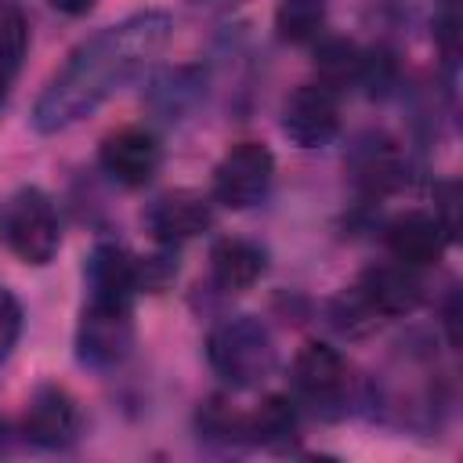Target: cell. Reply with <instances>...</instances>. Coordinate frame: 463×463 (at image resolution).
Wrapping results in <instances>:
<instances>
[{
	"instance_id": "1",
	"label": "cell",
	"mask_w": 463,
	"mask_h": 463,
	"mask_svg": "<svg viewBox=\"0 0 463 463\" xmlns=\"http://www.w3.org/2000/svg\"><path fill=\"white\" fill-rule=\"evenodd\" d=\"M174 22L166 11H137L90 40H83L61 72L43 87L33 105V127L40 134H58L83 116H90L101 101H109L119 87H127L159 51L166 47Z\"/></svg>"
},
{
	"instance_id": "2",
	"label": "cell",
	"mask_w": 463,
	"mask_h": 463,
	"mask_svg": "<svg viewBox=\"0 0 463 463\" xmlns=\"http://www.w3.org/2000/svg\"><path fill=\"white\" fill-rule=\"evenodd\" d=\"M206 358L228 387L250 391V387H260L275 373L279 351H275V340L260 318L235 315V318H224L221 326L210 329Z\"/></svg>"
},
{
	"instance_id": "3",
	"label": "cell",
	"mask_w": 463,
	"mask_h": 463,
	"mask_svg": "<svg viewBox=\"0 0 463 463\" xmlns=\"http://www.w3.org/2000/svg\"><path fill=\"white\" fill-rule=\"evenodd\" d=\"M134 300H116V297H94L80 311L76 326V354L83 365L109 369L127 358L134 344Z\"/></svg>"
},
{
	"instance_id": "4",
	"label": "cell",
	"mask_w": 463,
	"mask_h": 463,
	"mask_svg": "<svg viewBox=\"0 0 463 463\" xmlns=\"http://www.w3.org/2000/svg\"><path fill=\"white\" fill-rule=\"evenodd\" d=\"M4 239L11 246V253L25 264H51V257L58 253V213L51 206V199L40 188H22L14 192V199L7 203L4 213Z\"/></svg>"
},
{
	"instance_id": "5",
	"label": "cell",
	"mask_w": 463,
	"mask_h": 463,
	"mask_svg": "<svg viewBox=\"0 0 463 463\" xmlns=\"http://www.w3.org/2000/svg\"><path fill=\"white\" fill-rule=\"evenodd\" d=\"M275 177V156L260 141H239L213 166V199L228 210L257 206Z\"/></svg>"
},
{
	"instance_id": "6",
	"label": "cell",
	"mask_w": 463,
	"mask_h": 463,
	"mask_svg": "<svg viewBox=\"0 0 463 463\" xmlns=\"http://www.w3.org/2000/svg\"><path fill=\"white\" fill-rule=\"evenodd\" d=\"M293 391L322 416H336L347 398V362L329 344H304L293 358Z\"/></svg>"
},
{
	"instance_id": "7",
	"label": "cell",
	"mask_w": 463,
	"mask_h": 463,
	"mask_svg": "<svg viewBox=\"0 0 463 463\" xmlns=\"http://www.w3.org/2000/svg\"><path fill=\"white\" fill-rule=\"evenodd\" d=\"M340 130V98L326 83L297 87L282 105V134L300 148H322Z\"/></svg>"
},
{
	"instance_id": "8",
	"label": "cell",
	"mask_w": 463,
	"mask_h": 463,
	"mask_svg": "<svg viewBox=\"0 0 463 463\" xmlns=\"http://www.w3.org/2000/svg\"><path fill=\"white\" fill-rule=\"evenodd\" d=\"M98 163L112 181H119L127 188H141L156 177V170L163 163V145L152 130L123 127V130H116L101 141Z\"/></svg>"
},
{
	"instance_id": "9",
	"label": "cell",
	"mask_w": 463,
	"mask_h": 463,
	"mask_svg": "<svg viewBox=\"0 0 463 463\" xmlns=\"http://www.w3.org/2000/svg\"><path fill=\"white\" fill-rule=\"evenodd\" d=\"M145 228L152 232L156 242L181 246V242H188V239H195V235L213 228V206H210V199H203L192 188L163 192L145 210Z\"/></svg>"
},
{
	"instance_id": "10",
	"label": "cell",
	"mask_w": 463,
	"mask_h": 463,
	"mask_svg": "<svg viewBox=\"0 0 463 463\" xmlns=\"http://www.w3.org/2000/svg\"><path fill=\"white\" fill-rule=\"evenodd\" d=\"M80 405L76 398L65 391V387H54V383H43L36 387V394L29 398L25 405V416H22V430L33 445L40 449H65L80 438Z\"/></svg>"
},
{
	"instance_id": "11",
	"label": "cell",
	"mask_w": 463,
	"mask_h": 463,
	"mask_svg": "<svg viewBox=\"0 0 463 463\" xmlns=\"http://www.w3.org/2000/svg\"><path fill=\"white\" fill-rule=\"evenodd\" d=\"M351 293L362 300V307L373 318L409 315L423 300V286H420V279L412 275L409 264H373V268L362 271V279Z\"/></svg>"
},
{
	"instance_id": "12",
	"label": "cell",
	"mask_w": 463,
	"mask_h": 463,
	"mask_svg": "<svg viewBox=\"0 0 463 463\" xmlns=\"http://www.w3.org/2000/svg\"><path fill=\"white\" fill-rule=\"evenodd\" d=\"M449 239L452 235L445 232L438 213H420V210L394 217L387 224V232H383V242H387L391 257L398 264H409V268H423V264L441 260Z\"/></svg>"
},
{
	"instance_id": "13",
	"label": "cell",
	"mask_w": 463,
	"mask_h": 463,
	"mask_svg": "<svg viewBox=\"0 0 463 463\" xmlns=\"http://www.w3.org/2000/svg\"><path fill=\"white\" fill-rule=\"evenodd\" d=\"M268 268V257L250 239H217L210 250V275L224 293L250 289Z\"/></svg>"
},
{
	"instance_id": "14",
	"label": "cell",
	"mask_w": 463,
	"mask_h": 463,
	"mask_svg": "<svg viewBox=\"0 0 463 463\" xmlns=\"http://www.w3.org/2000/svg\"><path fill=\"white\" fill-rule=\"evenodd\" d=\"M87 286L94 297H116V300H134L137 286V260L123 253L119 246L101 242L90 260H87Z\"/></svg>"
},
{
	"instance_id": "15",
	"label": "cell",
	"mask_w": 463,
	"mask_h": 463,
	"mask_svg": "<svg viewBox=\"0 0 463 463\" xmlns=\"http://www.w3.org/2000/svg\"><path fill=\"white\" fill-rule=\"evenodd\" d=\"M315 72H318V83L340 90V87H351V83H362V72H365V51L354 43V40H344V36H329L315 47Z\"/></svg>"
},
{
	"instance_id": "16",
	"label": "cell",
	"mask_w": 463,
	"mask_h": 463,
	"mask_svg": "<svg viewBox=\"0 0 463 463\" xmlns=\"http://www.w3.org/2000/svg\"><path fill=\"white\" fill-rule=\"evenodd\" d=\"M297 434V409L282 394H268L253 412H246V441L286 445Z\"/></svg>"
},
{
	"instance_id": "17",
	"label": "cell",
	"mask_w": 463,
	"mask_h": 463,
	"mask_svg": "<svg viewBox=\"0 0 463 463\" xmlns=\"http://www.w3.org/2000/svg\"><path fill=\"white\" fill-rule=\"evenodd\" d=\"M326 29V0H282L275 7V33L286 43H311Z\"/></svg>"
},
{
	"instance_id": "18",
	"label": "cell",
	"mask_w": 463,
	"mask_h": 463,
	"mask_svg": "<svg viewBox=\"0 0 463 463\" xmlns=\"http://www.w3.org/2000/svg\"><path fill=\"white\" fill-rule=\"evenodd\" d=\"M25 51H29V22L18 4L0 0V65L11 76H18Z\"/></svg>"
},
{
	"instance_id": "19",
	"label": "cell",
	"mask_w": 463,
	"mask_h": 463,
	"mask_svg": "<svg viewBox=\"0 0 463 463\" xmlns=\"http://www.w3.org/2000/svg\"><path fill=\"white\" fill-rule=\"evenodd\" d=\"M18 333H22V304L7 289H0V362L18 344Z\"/></svg>"
},
{
	"instance_id": "20",
	"label": "cell",
	"mask_w": 463,
	"mask_h": 463,
	"mask_svg": "<svg viewBox=\"0 0 463 463\" xmlns=\"http://www.w3.org/2000/svg\"><path fill=\"white\" fill-rule=\"evenodd\" d=\"M61 14H87L94 7V0H51Z\"/></svg>"
},
{
	"instance_id": "21",
	"label": "cell",
	"mask_w": 463,
	"mask_h": 463,
	"mask_svg": "<svg viewBox=\"0 0 463 463\" xmlns=\"http://www.w3.org/2000/svg\"><path fill=\"white\" fill-rule=\"evenodd\" d=\"M203 11H228V7H235V4H242V0H195Z\"/></svg>"
},
{
	"instance_id": "22",
	"label": "cell",
	"mask_w": 463,
	"mask_h": 463,
	"mask_svg": "<svg viewBox=\"0 0 463 463\" xmlns=\"http://www.w3.org/2000/svg\"><path fill=\"white\" fill-rule=\"evenodd\" d=\"M11 83H14V76L0 65V105H4V98H7V87H11Z\"/></svg>"
},
{
	"instance_id": "23",
	"label": "cell",
	"mask_w": 463,
	"mask_h": 463,
	"mask_svg": "<svg viewBox=\"0 0 463 463\" xmlns=\"http://www.w3.org/2000/svg\"><path fill=\"white\" fill-rule=\"evenodd\" d=\"M0 434H4V430H0ZM0 441H4V438H0Z\"/></svg>"
}]
</instances>
